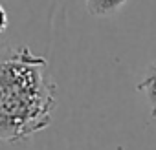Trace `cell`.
<instances>
[{"label":"cell","instance_id":"cell-1","mask_svg":"<svg viewBox=\"0 0 156 150\" xmlns=\"http://www.w3.org/2000/svg\"><path fill=\"white\" fill-rule=\"evenodd\" d=\"M55 84L46 59L15 48L0 59V141L19 143L51 123Z\"/></svg>","mask_w":156,"mask_h":150},{"label":"cell","instance_id":"cell-3","mask_svg":"<svg viewBox=\"0 0 156 150\" xmlns=\"http://www.w3.org/2000/svg\"><path fill=\"white\" fill-rule=\"evenodd\" d=\"M127 0H87V9L92 17H110Z\"/></svg>","mask_w":156,"mask_h":150},{"label":"cell","instance_id":"cell-4","mask_svg":"<svg viewBox=\"0 0 156 150\" xmlns=\"http://www.w3.org/2000/svg\"><path fill=\"white\" fill-rule=\"evenodd\" d=\"M8 24H9V17H8V9L4 8V4L0 2V33H4L8 29Z\"/></svg>","mask_w":156,"mask_h":150},{"label":"cell","instance_id":"cell-2","mask_svg":"<svg viewBox=\"0 0 156 150\" xmlns=\"http://www.w3.org/2000/svg\"><path fill=\"white\" fill-rule=\"evenodd\" d=\"M138 90L145 94L149 106H151V115L156 119V64H151L147 68L145 77L138 84Z\"/></svg>","mask_w":156,"mask_h":150}]
</instances>
